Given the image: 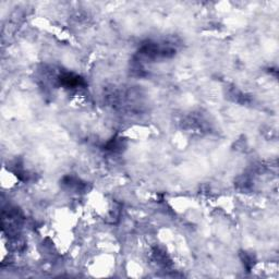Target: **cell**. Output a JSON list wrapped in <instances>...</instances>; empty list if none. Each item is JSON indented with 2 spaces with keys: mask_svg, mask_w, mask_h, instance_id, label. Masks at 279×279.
<instances>
[{
  "mask_svg": "<svg viewBox=\"0 0 279 279\" xmlns=\"http://www.w3.org/2000/svg\"><path fill=\"white\" fill-rule=\"evenodd\" d=\"M243 263H244V265L247 266V269H250L251 267L253 266V257L252 256H250V255H247V253H244V256H243Z\"/></svg>",
  "mask_w": 279,
  "mask_h": 279,
  "instance_id": "cell-1",
  "label": "cell"
}]
</instances>
